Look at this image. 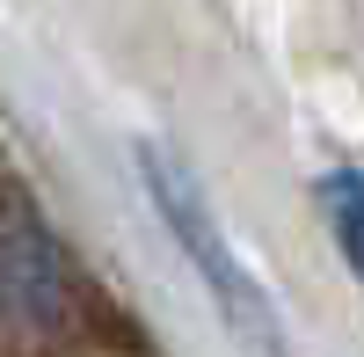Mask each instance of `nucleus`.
Returning a JSON list of instances; mask_svg holds the SVG:
<instances>
[{
  "instance_id": "obj_1",
  "label": "nucleus",
  "mask_w": 364,
  "mask_h": 357,
  "mask_svg": "<svg viewBox=\"0 0 364 357\" xmlns=\"http://www.w3.org/2000/svg\"><path fill=\"white\" fill-rule=\"evenodd\" d=\"M146 190L161 197V212H168V226L182 233V248L197 255V270H204V284L219 292V307L240 321V336L248 343H262V350H277V321H269V299H262V284L233 262V248L211 233V219H204V197L182 183V175L161 161V154H146Z\"/></svg>"
},
{
  "instance_id": "obj_2",
  "label": "nucleus",
  "mask_w": 364,
  "mask_h": 357,
  "mask_svg": "<svg viewBox=\"0 0 364 357\" xmlns=\"http://www.w3.org/2000/svg\"><path fill=\"white\" fill-rule=\"evenodd\" d=\"M0 314L8 321H51L58 314V248L15 190L0 197Z\"/></svg>"
},
{
  "instance_id": "obj_3",
  "label": "nucleus",
  "mask_w": 364,
  "mask_h": 357,
  "mask_svg": "<svg viewBox=\"0 0 364 357\" xmlns=\"http://www.w3.org/2000/svg\"><path fill=\"white\" fill-rule=\"evenodd\" d=\"M321 197H328V226H336V241H343V255H350V270L364 277V175H357V168L328 175Z\"/></svg>"
}]
</instances>
